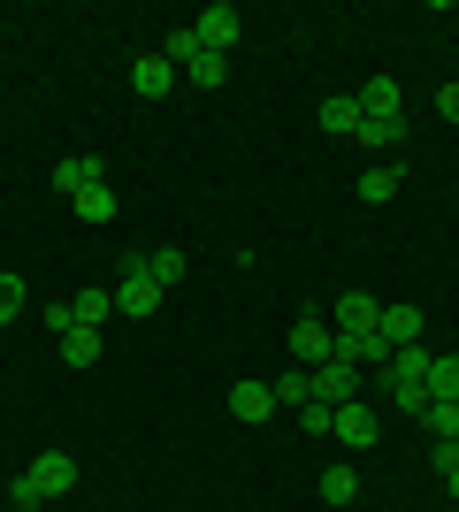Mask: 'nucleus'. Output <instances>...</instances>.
<instances>
[{"label":"nucleus","mask_w":459,"mask_h":512,"mask_svg":"<svg viewBox=\"0 0 459 512\" xmlns=\"http://www.w3.org/2000/svg\"><path fill=\"white\" fill-rule=\"evenodd\" d=\"M437 115H444V123H459V85H444V92H437Z\"/></svg>","instance_id":"30"},{"label":"nucleus","mask_w":459,"mask_h":512,"mask_svg":"<svg viewBox=\"0 0 459 512\" xmlns=\"http://www.w3.org/2000/svg\"><path fill=\"white\" fill-rule=\"evenodd\" d=\"M329 512H352V505H329Z\"/></svg>","instance_id":"31"},{"label":"nucleus","mask_w":459,"mask_h":512,"mask_svg":"<svg viewBox=\"0 0 459 512\" xmlns=\"http://www.w3.org/2000/svg\"><path fill=\"white\" fill-rule=\"evenodd\" d=\"M375 428H383V421H375L360 398H345V406H337V421H329V436H337L345 451H368V444H375Z\"/></svg>","instance_id":"4"},{"label":"nucleus","mask_w":459,"mask_h":512,"mask_svg":"<svg viewBox=\"0 0 459 512\" xmlns=\"http://www.w3.org/2000/svg\"><path fill=\"white\" fill-rule=\"evenodd\" d=\"M192 39L207 46V54H230V46H238V8H230V0H215V8H199Z\"/></svg>","instance_id":"3"},{"label":"nucleus","mask_w":459,"mask_h":512,"mask_svg":"<svg viewBox=\"0 0 459 512\" xmlns=\"http://www.w3.org/2000/svg\"><path fill=\"white\" fill-rule=\"evenodd\" d=\"M360 107H368V115H383V123H398V77H375V85H360Z\"/></svg>","instance_id":"15"},{"label":"nucleus","mask_w":459,"mask_h":512,"mask_svg":"<svg viewBox=\"0 0 459 512\" xmlns=\"http://www.w3.org/2000/svg\"><path fill=\"white\" fill-rule=\"evenodd\" d=\"M429 398H459V352H444V360L429 367Z\"/></svg>","instance_id":"25"},{"label":"nucleus","mask_w":459,"mask_h":512,"mask_svg":"<svg viewBox=\"0 0 459 512\" xmlns=\"http://www.w3.org/2000/svg\"><path fill=\"white\" fill-rule=\"evenodd\" d=\"M92 184H108V161H92V153H77V161H54V192H62V199L92 192Z\"/></svg>","instance_id":"7"},{"label":"nucleus","mask_w":459,"mask_h":512,"mask_svg":"<svg viewBox=\"0 0 459 512\" xmlns=\"http://www.w3.org/2000/svg\"><path fill=\"white\" fill-rule=\"evenodd\" d=\"M69 207L85 214V222H108V214H115V192H108V184H92V192H77Z\"/></svg>","instance_id":"24"},{"label":"nucleus","mask_w":459,"mask_h":512,"mask_svg":"<svg viewBox=\"0 0 459 512\" xmlns=\"http://www.w3.org/2000/svg\"><path fill=\"white\" fill-rule=\"evenodd\" d=\"M429 352H421V344H406V352H391V367H383V375H391V406L398 413H414V421H429V406H437V398H429Z\"/></svg>","instance_id":"1"},{"label":"nucleus","mask_w":459,"mask_h":512,"mask_svg":"<svg viewBox=\"0 0 459 512\" xmlns=\"http://www.w3.org/2000/svg\"><path fill=\"white\" fill-rule=\"evenodd\" d=\"M184 268H192V260L176 253V245H169V253H146V276L161 283V291H176V283H184Z\"/></svg>","instance_id":"18"},{"label":"nucleus","mask_w":459,"mask_h":512,"mask_svg":"<svg viewBox=\"0 0 459 512\" xmlns=\"http://www.w3.org/2000/svg\"><path fill=\"white\" fill-rule=\"evenodd\" d=\"M23 314V276H0V321Z\"/></svg>","instance_id":"28"},{"label":"nucleus","mask_w":459,"mask_h":512,"mask_svg":"<svg viewBox=\"0 0 459 512\" xmlns=\"http://www.w3.org/2000/svg\"><path fill=\"white\" fill-rule=\"evenodd\" d=\"M184 77V69H169L161 54H138V69H131V92L138 100H169V85Z\"/></svg>","instance_id":"9"},{"label":"nucleus","mask_w":459,"mask_h":512,"mask_svg":"<svg viewBox=\"0 0 459 512\" xmlns=\"http://www.w3.org/2000/svg\"><path fill=\"white\" fill-rule=\"evenodd\" d=\"M337 360H345V367H391V344L375 337V329H368V337H337Z\"/></svg>","instance_id":"13"},{"label":"nucleus","mask_w":459,"mask_h":512,"mask_svg":"<svg viewBox=\"0 0 459 512\" xmlns=\"http://www.w3.org/2000/svg\"><path fill=\"white\" fill-rule=\"evenodd\" d=\"M268 390H276V406H291V413H299L306 398H314V375H306V367H291L284 383H268Z\"/></svg>","instance_id":"21"},{"label":"nucleus","mask_w":459,"mask_h":512,"mask_svg":"<svg viewBox=\"0 0 459 512\" xmlns=\"http://www.w3.org/2000/svg\"><path fill=\"white\" fill-rule=\"evenodd\" d=\"M352 192L368 199V207H383V199H398V169H368L360 184H352Z\"/></svg>","instance_id":"23"},{"label":"nucleus","mask_w":459,"mask_h":512,"mask_svg":"<svg viewBox=\"0 0 459 512\" xmlns=\"http://www.w3.org/2000/svg\"><path fill=\"white\" fill-rule=\"evenodd\" d=\"M375 337L391 344V352H406V344H421V306H383V321H375Z\"/></svg>","instance_id":"10"},{"label":"nucleus","mask_w":459,"mask_h":512,"mask_svg":"<svg viewBox=\"0 0 459 512\" xmlns=\"http://www.w3.org/2000/svg\"><path fill=\"white\" fill-rule=\"evenodd\" d=\"M62 360L69 367H92V360H100V329H69V337H62Z\"/></svg>","instance_id":"20"},{"label":"nucleus","mask_w":459,"mask_h":512,"mask_svg":"<svg viewBox=\"0 0 459 512\" xmlns=\"http://www.w3.org/2000/svg\"><path fill=\"white\" fill-rule=\"evenodd\" d=\"M375 321H383V306H375L368 291H345V306H337V337H368Z\"/></svg>","instance_id":"11"},{"label":"nucleus","mask_w":459,"mask_h":512,"mask_svg":"<svg viewBox=\"0 0 459 512\" xmlns=\"http://www.w3.org/2000/svg\"><path fill=\"white\" fill-rule=\"evenodd\" d=\"M153 306H161V283H153L146 260L131 253V260H123V283H115V314H138V321H146Z\"/></svg>","instance_id":"2"},{"label":"nucleus","mask_w":459,"mask_h":512,"mask_svg":"<svg viewBox=\"0 0 459 512\" xmlns=\"http://www.w3.org/2000/svg\"><path fill=\"white\" fill-rule=\"evenodd\" d=\"M352 146H406V115H398V123H383V115H368V123L352 130Z\"/></svg>","instance_id":"17"},{"label":"nucleus","mask_w":459,"mask_h":512,"mask_svg":"<svg viewBox=\"0 0 459 512\" xmlns=\"http://www.w3.org/2000/svg\"><path fill=\"white\" fill-rule=\"evenodd\" d=\"M329 421H337V406H322V398H306V406H299V428H306V436H329Z\"/></svg>","instance_id":"27"},{"label":"nucleus","mask_w":459,"mask_h":512,"mask_svg":"<svg viewBox=\"0 0 459 512\" xmlns=\"http://www.w3.org/2000/svg\"><path fill=\"white\" fill-rule=\"evenodd\" d=\"M31 490H39V497H69V490H77V459H69V451H39Z\"/></svg>","instance_id":"6"},{"label":"nucleus","mask_w":459,"mask_h":512,"mask_svg":"<svg viewBox=\"0 0 459 512\" xmlns=\"http://www.w3.org/2000/svg\"><path fill=\"white\" fill-rule=\"evenodd\" d=\"M368 123V107H360V92H337V100H322V130H337V138H352V130Z\"/></svg>","instance_id":"12"},{"label":"nucleus","mask_w":459,"mask_h":512,"mask_svg":"<svg viewBox=\"0 0 459 512\" xmlns=\"http://www.w3.org/2000/svg\"><path fill=\"white\" fill-rule=\"evenodd\" d=\"M8 497H16V512H39V505H46V497L31 490V474H16V490H8Z\"/></svg>","instance_id":"29"},{"label":"nucleus","mask_w":459,"mask_h":512,"mask_svg":"<svg viewBox=\"0 0 459 512\" xmlns=\"http://www.w3.org/2000/svg\"><path fill=\"white\" fill-rule=\"evenodd\" d=\"M108 314H115V299H108V291H85V299H77V329H100Z\"/></svg>","instance_id":"26"},{"label":"nucleus","mask_w":459,"mask_h":512,"mask_svg":"<svg viewBox=\"0 0 459 512\" xmlns=\"http://www.w3.org/2000/svg\"><path fill=\"white\" fill-rule=\"evenodd\" d=\"M352 497H360V474H352V467H329L322 474V505H352Z\"/></svg>","instance_id":"22"},{"label":"nucleus","mask_w":459,"mask_h":512,"mask_svg":"<svg viewBox=\"0 0 459 512\" xmlns=\"http://www.w3.org/2000/svg\"><path fill=\"white\" fill-rule=\"evenodd\" d=\"M421 428H429V444H459V398H437Z\"/></svg>","instance_id":"16"},{"label":"nucleus","mask_w":459,"mask_h":512,"mask_svg":"<svg viewBox=\"0 0 459 512\" xmlns=\"http://www.w3.org/2000/svg\"><path fill=\"white\" fill-rule=\"evenodd\" d=\"M314 398H322V406H345V398H352V367L322 360V367H314Z\"/></svg>","instance_id":"14"},{"label":"nucleus","mask_w":459,"mask_h":512,"mask_svg":"<svg viewBox=\"0 0 459 512\" xmlns=\"http://www.w3.org/2000/svg\"><path fill=\"white\" fill-rule=\"evenodd\" d=\"M268 413H276V390H268V383H230V421L261 428Z\"/></svg>","instance_id":"8"},{"label":"nucleus","mask_w":459,"mask_h":512,"mask_svg":"<svg viewBox=\"0 0 459 512\" xmlns=\"http://www.w3.org/2000/svg\"><path fill=\"white\" fill-rule=\"evenodd\" d=\"M291 360H314V367L337 360V329H329V321H314V314L291 321Z\"/></svg>","instance_id":"5"},{"label":"nucleus","mask_w":459,"mask_h":512,"mask_svg":"<svg viewBox=\"0 0 459 512\" xmlns=\"http://www.w3.org/2000/svg\"><path fill=\"white\" fill-rule=\"evenodd\" d=\"M184 77H192V85H222V77H230V54H207V46H199L192 62H184Z\"/></svg>","instance_id":"19"}]
</instances>
